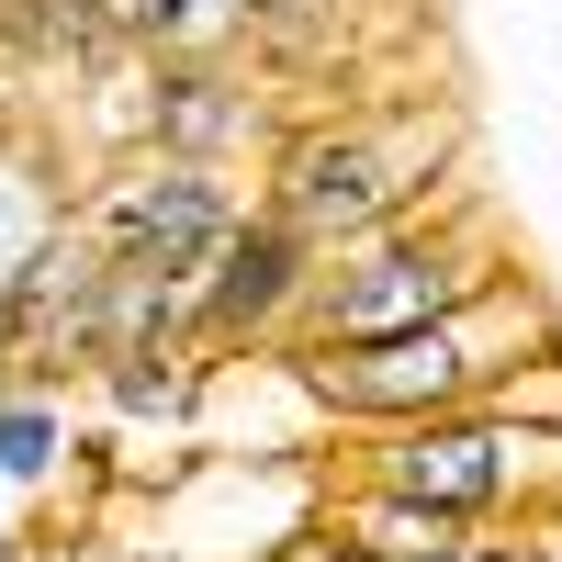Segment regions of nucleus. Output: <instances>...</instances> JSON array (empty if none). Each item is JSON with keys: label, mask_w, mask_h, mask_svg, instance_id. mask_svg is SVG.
I'll return each mask as SVG.
<instances>
[{"label": "nucleus", "mask_w": 562, "mask_h": 562, "mask_svg": "<svg viewBox=\"0 0 562 562\" xmlns=\"http://www.w3.org/2000/svg\"><path fill=\"white\" fill-rule=\"evenodd\" d=\"M135 135H147L158 158H203V169H237L259 147V102L225 57H147V102H135Z\"/></svg>", "instance_id": "0eeeda50"}, {"label": "nucleus", "mask_w": 562, "mask_h": 562, "mask_svg": "<svg viewBox=\"0 0 562 562\" xmlns=\"http://www.w3.org/2000/svg\"><path fill=\"white\" fill-rule=\"evenodd\" d=\"M326 529H349L371 562H473V529L439 518V506H405L383 484H349L338 506H326Z\"/></svg>", "instance_id": "6e6552de"}, {"label": "nucleus", "mask_w": 562, "mask_h": 562, "mask_svg": "<svg viewBox=\"0 0 562 562\" xmlns=\"http://www.w3.org/2000/svg\"><path fill=\"white\" fill-rule=\"evenodd\" d=\"M90 12L135 57H225L248 34V0H90Z\"/></svg>", "instance_id": "1a4fd4ad"}, {"label": "nucleus", "mask_w": 562, "mask_h": 562, "mask_svg": "<svg viewBox=\"0 0 562 562\" xmlns=\"http://www.w3.org/2000/svg\"><path fill=\"white\" fill-rule=\"evenodd\" d=\"M281 371L338 416V428H405V416H450V405H484V360L461 349V326H394V338H349V349H281Z\"/></svg>", "instance_id": "39448f33"}, {"label": "nucleus", "mask_w": 562, "mask_h": 562, "mask_svg": "<svg viewBox=\"0 0 562 562\" xmlns=\"http://www.w3.org/2000/svg\"><path fill=\"white\" fill-rule=\"evenodd\" d=\"M248 214L237 192V169H203V158H124L102 169V192H90L68 225L90 237V259H113V270H180V281H203V259L225 248V225Z\"/></svg>", "instance_id": "20e7f679"}, {"label": "nucleus", "mask_w": 562, "mask_h": 562, "mask_svg": "<svg viewBox=\"0 0 562 562\" xmlns=\"http://www.w3.org/2000/svg\"><path fill=\"white\" fill-rule=\"evenodd\" d=\"M315 270H326V248L293 237L270 203H248L225 225V248L203 259V281H192V349H281L304 293H315Z\"/></svg>", "instance_id": "423d86ee"}, {"label": "nucleus", "mask_w": 562, "mask_h": 562, "mask_svg": "<svg viewBox=\"0 0 562 562\" xmlns=\"http://www.w3.org/2000/svg\"><path fill=\"white\" fill-rule=\"evenodd\" d=\"M0 45H34V57H68V68H113V57H135V45L102 34V12H90V0H0Z\"/></svg>", "instance_id": "9b49d317"}, {"label": "nucleus", "mask_w": 562, "mask_h": 562, "mask_svg": "<svg viewBox=\"0 0 562 562\" xmlns=\"http://www.w3.org/2000/svg\"><path fill=\"white\" fill-rule=\"evenodd\" d=\"M57 461H68V405L45 383H12L0 394V484L34 495V484H57Z\"/></svg>", "instance_id": "9d476101"}, {"label": "nucleus", "mask_w": 562, "mask_h": 562, "mask_svg": "<svg viewBox=\"0 0 562 562\" xmlns=\"http://www.w3.org/2000/svg\"><path fill=\"white\" fill-rule=\"evenodd\" d=\"M450 158V113H416L405 135L394 124H293L270 147V180H259V203L293 225V237H315V248H349V237H383V225H405V214H428V192H439V169Z\"/></svg>", "instance_id": "f257e3e1"}, {"label": "nucleus", "mask_w": 562, "mask_h": 562, "mask_svg": "<svg viewBox=\"0 0 562 562\" xmlns=\"http://www.w3.org/2000/svg\"><path fill=\"white\" fill-rule=\"evenodd\" d=\"M484 270H495L484 237H461V225H439V214H405V225H383V237L326 248V270H315V293H304V315H293L281 349H349V338L428 326V315H450L461 293H473Z\"/></svg>", "instance_id": "f03ea898"}, {"label": "nucleus", "mask_w": 562, "mask_h": 562, "mask_svg": "<svg viewBox=\"0 0 562 562\" xmlns=\"http://www.w3.org/2000/svg\"><path fill=\"white\" fill-rule=\"evenodd\" d=\"M484 405L518 416V428H540V439H562V349H540V360H518V371H495Z\"/></svg>", "instance_id": "f8f14e48"}, {"label": "nucleus", "mask_w": 562, "mask_h": 562, "mask_svg": "<svg viewBox=\"0 0 562 562\" xmlns=\"http://www.w3.org/2000/svg\"><path fill=\"white\" fill-rule=\"evenodd\" d=\"M0 529H12V484H0Z\"/></svg>", "instance_id": "4468645a"}, {"label": "nucleus", "mask_w": 562, "mask_h": 562, "mask_svg": "<svg viewBox=\"0 0 562 562\" xmlns=\"http://www.w3.org/2000/svg\"><path fill=\"white\" fill-rule=\"evenodd\" d=\"M540 461H562V439L518 428L495 405H450V416H405V428H371L360 439V484H383L405 506H439V518L484 529L495 506H518Z\"/></svg>", "instance_id": "7ed1b4c3"}, {"label": "nucleus", "mask_w": 562, "mask_h": 562, "mask_svg": "<svg viewBox=\"0 0 562 562\" xmlns=\"http://www.w3.org/2000/svg\"><path fill=\"white\" fill-rule=\"evenodd\" d=\"M270 562H371V551H360L349 529H304V540H281Z\"/></svg>", "instance_id": "ddd939ff"}]
</instances>
